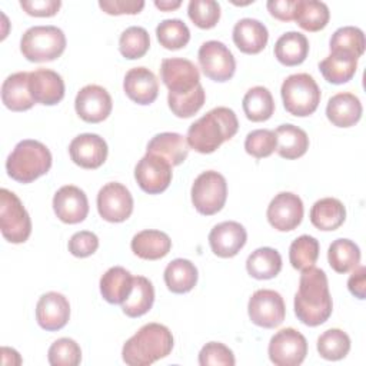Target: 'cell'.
I'll use <instances>...</instances> for the list:
<instances>
[{
	"mask_svg": "<svg viewBox=\"0 0 366 366\" xmlns=\"http://www.w3.org/2000/svg\"><path fill=\"white\" fill-rule=\"evenodd\" d=\"M333 310L326 273L315 266L302 270L299 289L295 295V313L306 326L325 323Z\"/></svg>",
	"mask_w": 366,
	"mask_h": 366,
	"instance_id": "1",
	"label": "cell"
},
{
	"mask_svg": "<svg viewBox=\"0 0 366 366\" xmlns=\"http://www.w3.org/2000/svg\"><path fill=\"white\" fill-rule=\"evenodd\" d=\"M239 129L236 113L229 107H214L190 124L187 144L190 149L209 154L217 150L222 143L230 140Z\"/></svg>",
	"mask_w": 366,
	"mask_h": 366,
	"instance_id": "2",
	"label": "cell"
},
{
	"mask_svg": "<svg viewBox=\"0 0 366 366\" xmlns=\"http://www.w3.org/2000/svg\"><path fill=\"white\" fill-rule=\"evenodd\" d=\"M173 349V335L164 325L146 323L122 349L124 363L130 366H149L166 357Z\"/></svg>",
	"mask_w": 366,
	"mask_h": 366,
	"instance_id": "3",
	"label": "cell"
},
{
	"mask_svg": "<svg viewBox=\"0 0 366 366\" xmlns=\"http://www.w3.org/2000/svg\"><path fill=\"white\" fill-rule=\"evenodd\" d=\"M51 167V153L41 142H19L6 160L7 174L19 183H31Z\"/></svg>",
	"mask_w": 366,
	"mask_h": 366,
	"instance_id": "4",
	"label": "cell"
},
{
	"mask_svg": "<svg viewBox=\"0 0 366 366\" xmlns=\"http://www.w3.org/2000/svg\"><path fill=\"white\" fill-rule=\"evenodd\" d=\"M66 49V36L56 26H33L27 29L20 40V51L34 63L59 59Z\"/></svg>",
	"mask_w": 366,
	"mask_h": 366,
	"instance_id": "5",
	"label": "cell"
},
{
	"mask_svg": "<svg viewBox=\"0 0 366 366\" xmlns=\"http://www.w3.org/2000/svg\"><path fill=\"white\" fill-rule=\"evenodd\" d=\"M283 106L287 113L306 117L316 112L320 103V89L307 73H296L286 77L280 87Z\"/></svg>",
	"mask_w": 366,
	"mask_h": 366,
	"instance_id": "6",
	"label": "cell"
},
{
	"mask_svg": "<svg viewBox=\"0 0 366 366\" xmlns=\"http://www.w3.org/2000/svg\"><path fill=\"white\" fill-rule=\"evenodd\" d=\"M192 203L204 216L220 212L227 199V183L223 174L214 170L200 173L192 184Z\"/></svg>",
	"mask_w": 366,
	"mask_h": 366,
	"instance_id": "7",
	"label": "cell"
},
{
	"mask_svg": "<svg viewBox=\"0 0 366 366\" xmlns=\"http://www.w3.org/2000/svg\"><path fill=\"white\" fill-rule=\"evenodd\" d=\"M0 229L10 243H24L31 233V219L21 200L10 190H0Z\"/></svg>",
	"mask_w": 366,
	"mask_h": 366,
	"instance_id": "8",
	"label": "cell"
},
{
	"mask_svg": "<svg viewBox=\"0 0 366 366\" xmlns=\"http://www.w3.org/2000/svg\"><path fill=\"white\" fill-rule=\"evenodd\" d=\"M267 353L276 366H297L307 355L306 337L293 327H285L272 336Z\"/></svg>",
	"mask_w": 366,
	"mask_h": 366,
	"instance_id": "9",
	"label": "cell"
},
{
	"mask_svg": "<svg viewBox=\"0 0 366 366\" xmlns=\"http://www.w3.org/2000/svg\"><path fill=\"white\" fill-rule=\"evenodd\" d=\"M199 64L206 77L223 83L233 77L236 60L229 47L217 40L204 41L197 53Z\"/></svg>",
	"mask_w": 366,
	"mask_h": 366,
	"instance_id": "10",
	"label": "cell"
},
{
	"mask_svg": "<svg viewBox=\"0 0 366 366\" xmlns=\"http://www.w3.org/2000/svg\"><path fill=\"white\" fill-rule=\"evenodd\" d=\"M250 320L260 327H277L286 316V306L280 293L272 289L256 290L247 303Z\"/></svg>",
	"mask_w": 366,
	"mask_h": 366,
	"instance_id": "11",
	"label": "cell"
},
{
	"mask_svg": "<svg viewBox=\"0 0 366 366\" xmlns=\"http://www.w3.org/2000/svg\"><path fill=\"white\" fill-rule=\"evenodd\" d=\"M97 210L106 222L120 223L127 220L133 212V197L129 189L119 182L104 184L97 193Z\"/></svg>",
	"mask_w": 366,
	"mask_h": 366,
	"instance_id": "12",
	"label": "cell"
},
{
	"mask_svg": "<svg viewBox=\"0 0 366 366\" xmlns=\"http://www.w3.org/2000/svg\"><path fill=\"white\" fill-rule=\"evenodd\" d=\"M172 166L156 154L146 153L134 167V179L140 189L149 194L164 192L172 182Z\"/></svg>",
	"mask_w": 366,
	"mask_h": 366,
	"instance_id": "13",
	"label": "cell"
},
{
	"mask_svg": "<svg viewBox=\"0 0 366 366\" xmlns=\"http://www.w3.org/2000/svg\"><path fill=\"white\" fill-rule=\"evenodd\" d=\"M303 202L292 192H280L267 206V220L272 227L279 232H290L296 229L303 219Z\"/></svg>",
	"mask_w": 366,
	"mask_h": 366,
	"instance_id": "14",
	"label": "cell"
},
{
	"mask_svg": "<svg viewBox=\"0 0 366 366\" xmlns=\"http://www.w3.org/2000/svg\"><path fill=\"white\" fill-rule=\"evenodd\" d=\"M112 107L113 102L109 92L99 84H87L81 87L74 100L77 116L87 123H100L106 120Z\"/></svg>",
	"mask_w": 366,
	"mask_h": 366,
	"instance_id": "15",
	"label": "cell"
},
{
	"mask_svg": "<svg viewBox=\"0 0 366 366\" xmlns=\"http://www.w3.org/2000/svg\"><path fill=\"white\" fill-rule=\"evenodd\" d=\"M160 77L170 93L184 94L200 84V74L194 63L182 57L163 59Z\"/></svg>",
	"mask_w": 366,
	"mask_h": 366,
	"instance_id": "16",
	"label": "cell"
},
{
	"mask_svg": "<svg viewBox=\"0 0 366 366\" xmlns=\"http://www.w3.org/2000/svg\"><path fill=\"white\" fill-rule=\"evenodd\" d=\"M53 210L63 223H80L87 217L89 213L87 196L77 186H61L53 197Z\"/></svg>",
	"mask_w": 366,
	"mask_h": 366,
	"instance_id": "17",
	"label": "cell"
},
{
	"mask_svg": "<svg viewBox=\"0 0 366 366\" xmlns=\"http://www.w3.org/2000/svg\"><path fill=\"white\" fill-rule=\"evenodd\" d=\"M70 319V303L57 292H47L40 296L36 305V320L47 332L63 329Z\"/></svg>",
	"mask_w": 366,
	"mask_h": 366,
	"instance_id": "18",
	"label": "cell"
},
{
	"mask_svg": "<svg viewBox=\"0 0 366 366\" xmlns=\"http://www.w3.org/2000/svg\"><path fill=\"white\" fill-rule=\"evenodd\" d=\"M107 143L94 133H83L76 136L69 144L71 160L83 169H97L107 159Z\"/></svg>",
	"mask_w": 366,
	"mask_h": 366,
	"instance_id": "19",
	"label": "cell"
},
{
	"mask_svg": "<svg viewBox=\"0 0 366 366\" xmlns=\"http://www.w3.org/2000/svg\"><path fill=\"white\" fill-rule=\"evenodd\" d=\"M246 229L233 220L216 224L209 233V244L212 252L223 259L236 256L246 244Z\"/></svg>",
	"mask_w": 366,
	"mask_h": 366,
	"instance_id": "20",
	"label": "cell"
},
{
	"mask_svg": "<svg viewBox=\"0 0 366 366\" xmlns=\"http://www.w3.org/2000/svg\"><path fill=\"white\" fill-rule=\"evenodd\" d=\"M29 89L33 100L44 106H54L64 97L61 76L50 69H37L29 73Z\"/></svg>",
	"mask_w": 366,
	"mask_h": 366,
	"instance_id": "21",
	"label": "cell"
},
{
	"mask_svg": "<svg viewBox=\"0 0 366 366\" xmlns=\"http://www.w3.org/2000/svg\"><path fill=\"white\" fill-rule=\"evenodd\" d=\"M123 90L130 100L146 106L157 99L159 81L154 73L147 67H133L124 76Z\"/></svg>",
	"mask_w": 366,
	"mask_h": 366,
	"instance_id": "22",
	"label": "cell"
},
{
	"mask_svg": "<svg viewBox=\"0 0 366 366\" xmlns=\"http://www.w3.org/2000/svg\"><path fill=\"white\" fill-rule=\"evenodd\" d=\"M267 40L269 31L266 26L256 19H240L233 27V41L242 53L257 54L266 47Z\"/></svg>",
	"mask_w": 366,
	"mask_h": 366,
	"instance_id": "23",
	"label": "cell"
},
{
	"mask_svg": "<svg viewBox=\"0 0 366 366\" xmlns=\"http://www.w3.org/2000/svg\"><path fill=\"white\" fill-rule=\"evenodd\" d=\"M362 103L357 96L349 92L332 96L326 106V116L336 127L355 126L362 117Z\"/></svg>",
	"mask_w": 366,
	"mask_h": 366,
	"instance_id": "24",
	"label": "cell"
},
{
	"mask_svg": "<svg viewBox=\"0 0 366 366\" xmlns=\"http://www.w3.org/2000/svg\"><path fill=\"white\" fill-rule=\"evenodd\" d=\"M146 153L160 156L173 167L182 164L186 160L189 154V144L182 134L174 132H164L152 137V140L147 143Z\"/></svg>",
	"mask_w": 366,
	"mask_h": 366,
	"instance_id": "25",
	"label": "cell"
},
{
	"mask_svg": "<svg viewBox=\"0 0 366 366\" xmlns=\"http://www.w3.org/2000/svg\"><path fill=\"white\" fill-rule=\"evenodd\" d=\"M1 102L11 112H24L36 103L29 89V73L17 71L6 77L1 84Z\"/></svg>",
	"mask_w": 366,
	"mask_h": 366,
	"instance_id": "26",
	"label": "cell"
},
{
	"mask_svg": "<svg viewBox=\"0 0 366 366\" xmlns=\"http://www.w3.org/2000/svg\"><path fill=\"white\" fill-rule=\"evenodd\" d=\"M130 247L132 252L140 259L157 260L170 252L172 240L164 232L147 229L133 236Z\"/></svg>",
	"mask_w": 366,
	"mask_h": 366,
	"instance_id": "27",
	"label": "cell"
},
{
	"mask_svg": "<svg viewBox=\"0 0 366 366\" xmlns=\"http://www.w3.org/2000/svg\"><path fill=\"white\" fill-rule=\"evenodd\" d=\"M133 289V276L122 266L110 267L100 279V293L112 305H122Z\"/></svg>",
	"mask_w": 366,
	"mask_h": 366,
	"instance_id": "28",
	"label": "cell"
},
{
	"mask_svg": "<svg viewBox=\"0 0 366 366\" xmlns=\"http://www.w3.org/2000/svg\"><path fill=\"white\" fill-rule=\"evenodd\" d=\"M357 69V57L345 51H330L319 63V70L326 81L332 84H343L349 81Z\"/></svg>",
	"mask_w": 366,
	"mask_h": 366,
	"instance_id": "29",
	"label": "cell"
},
{
	"mask_svg": "<svg viewBox=\"0 0 366 366\" xmlns=\"http://www.w3.org/2000/svg\"><path fill=\"white\" fill-rule=\"evenodd\" d=\"M346 219V209L339 199L323 197L310 209L312 224L323 232H332L339 229Z\"/></svg>",
	"mask_w": 366,
	"mask_h": 366,
	"instance_id": "30",
	"label": "cell"
},
{
	"mask_svg": "<svg viewBox=\"0 0 366 366\" xmlns=\"http://www.w3.org/2000/svg\"><path fill=\"white\" fill-rule=\"evenodd\" d=\"M274 134L277 140L276 152L283 159H299L309 149V137L306 132L295 124H280L274 130Z\"/></svg>",
	"mask_w": 366,
	"mask_h": 366,
	"instance_id": "31",
	"label": "cell"
},
{
	"mask_svg": "<svg viewBox=\"0 0 366 366\" xmlns=\"http://www.w3.org/2000/svg\"><path fill=\"white\" fill-rule=\"evenodd\" d=\"M309 54V41L299 31H287L274 43V56L285 66L302 64Z\"/></svg>",
	"mask_w": 366,
	"mask_h": 366,
	"instance_id": "32",
	"label": "cell"
},
{
	"mask_svg": "<svg viewBox=\"0 0 366 366\" xmlns=\"http://www.w3.org/2000/svg\"><path fill=\"white\" fill-rule=\"evenodd\" d=\"M163 277L170 292L187 293L197 283V267L187 259H174L166 266Z\"/></svg>",
	"mask_w": 366,
	"mask_h": 366,
	"instance_id": "33",
	"label": "cell"
},
{
	"mask_svg": "<svg viewBox=\"0 0 366 366\" xmlns=\"http://www.w3.org/2000/svg\"><path fill=\"white\" fill-rule=\"evenodd\" d=\"M247 273L259 280L273 279L282 270V256L273 247H259L246 260Z\"/></svg>",
	"mask_w": 366,
	"mask_h": 366,
	"instance_id": "34",
	"label": "cell"
},
{
	"mask_svg": "<svg viewBox=\"0 0 366 366\" xmlns=\"http://www.w3.org/2000/svg\"><path fill=\"white\" fill-rule=\"evenodd\" d=\"M330 11L326 3L317 0H296L293 20L306 31H319L326 27Z\"/></svg>",
	"mask_w": 366,
	"mask_h": 366,
	"instance_id": "35",
	"label": "cell"
},
{
	"mask_svg": "<svg viewBox=\"0 0 366 366\" xmlns=\"http://www.w3.org/2000/svg\"><path fill=\"white\" fill-rule=\"evenodd\" d=\"M154 302V289L144 276H133V289L129 297L122 303V310L129 317L146 315Z\"/></svg>",
	"mask_w": 366,
	"mask_h": 366,
	"instance_id": "36",
	"label": "cell"
},
{
	"mask_svg": "<svg viewBox=\"0 0 366 366\" xmlns=\"http://www.w3.org/2000/svg\"><path fill=\"white\" fill-rule=\"evenodd\" d=\"M246 117L252 122H266L274 112V100L269 89L254 86L249 89L242 102Z\"/></svg>",
	"mask_w": 366,
	"mask_h": 366,
	"instance_id": "37",
	"label": "cell"
},
{
	"mask_svg": "<svg viewBox=\"0 0 366 366\" xmlns=\"http://www.w3.org/2000/svg\"><path fill=\"white\" fill-rule=\"evenodd\" d=\"M327 260L335 272L347 273L359 264L360 249L353 240L336 239L329 246Z\"/></svg>",
	"mask_w": 366,
	"mask_h": 366,
	"instance_id": "38",
	"label": "cell"
},
{
	"mask_svg": "<svg viewBox=\"0 0 366 366\" xmlns=\"http://www.w3.org/2000/svg\"><path fill=\"white\" fill-rule=\"evenodd\" d=\"M156 36L164 49L179 50L189 43L190 30L180 19H166L156 27Z\"/></svg>",
	"mask_w": 366,
	"mask_h": 366,
	"instance_id": "39",
	"label": "cell"
},
{
	"mask_svg": "<svg viewBox=\"0 0 366 366\" xmlns=\"http://www.w3.org/2000/svg\"><path fill=\"white\" fill-rule=\"evenodd\" d=\"M350 350V337L340 329H329L317 339V352L326 360H340Z\"/></svg>",
	"mask_w": 366,
	"mask_h": 366,
	"instance_id": "40",
	"label": "cell"
},
{
	"mask_svg": "<svg viewBox=\"0 0 366 366\" xmlns=\"http://www.w3.org/2000/svg\"><path fill=\"white\" fill-rule=\"evenodd\" d=\"M150 47V36L144 27L130 26L119 39V50L129 60L143 57Z\"/></svg>",
	"mask_w": 366,
	"mask_h": 366,
	"instance_id": "41",
	"label": "cell"
},
{
	"mask_svg": "<svg viewBox=\"0 0 366 366\" xmlns=\"http://www.w3.org/2000/svg\"><path fill=\"white\" fill-rule=\"evenodd\" d=\"M206 93L202 84H197L192 92L184 94L170 93L167 94V103L172 113L180 119H187L196 114L204 104Z\"/></svg>",
	"mask_w": 366,
	"mask_h": 366,
	"instance_id": "42",
	"label": "cell"
},
{
	"mask_svg": "<svg viewBox=\"0 0 366 366\" xmlns=\"http://www.w3.org/2000/svg\"><path fill=\"white\" fill-rule=\"evenodd\" d=\"M319 257V242L316 237L302 234L295 239L289 247V260L297 270L315 266Z\"/></svg>",
	"mask_w": 366,
	"mask_h": 366,
	"instance_id": "43",
	"label": "cell"
},
{
	"mask_svg": "<svg viewBox=\"0 0 366 366\" xmlns=\"http://www.w3.org/2000/svg\"><path fill=\"white\" fill-rule=\"evenodd\" d=\"M365 34L359 27L345 26L337 29L330 37V51H345L360 57L365 51Z\"/></svg>",
	"mask_w": 366,
	"mask_h": 366,
	"instance_id": "44",
	"label": "cell"
},
{
	"mask_svg": "<svg viewBox=\"0 0 366 366\" xmlns=\"http://www.w3.org/2000/svg\"><path fill=\"white\" fill-rule=\"evenodd\" d=\"M47 359L51 366H77L81 362V349L76 340L60 337L49 347Z\"/></svg>",
	"mask_w": 366,
	"mask_h": 366,
	"instance_id": "45",
	"label": "cell"
},
{
	"mask_svg": "<svg viewBox=\"0 0 366 366\" xmlns=\"http://www.w3.org/2000/svg\"><path fill=\"white\" fill-rule=\"evenodd\" d=\"M187 14L197 27L212 29L220 19V4L214 0H190Z\"/></svg>",
	"mask_w": 366,
	"mask_h": 366,
	"instance_id": "46",
	"label": "cell"
},
{
	"mask_svg": "<svg viewBox=\"0 0 366 366\" xmlns=\"http://www.w3.org/2000/svg\"><path fill=\"white\" fill-rule=\"evenodd\" d=\"M277 147L276 134L269 129H257L252 130L244 139V150L247 154L263 159L270 156Z\"/></svg>",
	"mask_w": 366,
	"mask_h": 366,
	"instance_id": "47",
	"label": "cell"
},
{
	"mask_svg": "<svg viewBox=\"0 0 366 366\" xmlns=\"http://www.w3.org/2000/svg\"><path fill=\"white\" fill-rule=\"evenodd\" d=\"M234 363L233 352L220 342L206 343L199 353L200 366H233Z\"/></svg>",
	"mask_w": 366,
	"mask_h": 366,
	"instance_id": "48",
	"label": "cell"
},
{
	"mask_svg": "<svg viewBox=\"0 0 366 366\" xmlns=\"http://www.w3.org/2000/svg\"><path fill=\"white\" fill-rule=\"evenodd\" d=\"M99 249V237L89 230L74 233L69 240V252L76 257H89Z\"/></svg>",
	"mask_w": 366,
	"mask_h": 366,
	"instance_id": "49",
	"label": "cell"
},
{
	"mask_svg": "<svg viewBox=\"0 0 366 366\" xmlns=\"http://www.w3.org/2000/svg\"><path fill=\"white\" fill-rule=\"evenodd\" d=\"M99 7L112 16L137 14L143 10L144 1L142 0H100Z\"/></svg>",
	"mask_w": 366,
	"mask_h": 366,
	"instance_id": "50",
	"label": "cell"
},
{
	"mask_svg": "<svg viewBox=\"0 0 366 366\" xmlns=\"http://www.w3.org/2000/svg\"><path fill=\"white\" fill-rule=\"evenodd\" d=\"M21 9L34 17H51L54 16L60 6V0H21Z\"/></svg>",
	"mask_w": 366,
	"mask_h": 366,
	"instance_id": "51",
	"label": "cell"
},
{
	"mask_svg": "<svg viewBox=\"0 0 366 366\" xmlns=\"http://www.w3.org/2000/svg\"><path fill=\"white\" fill-rule=\"evenodd\" d=\"M295 6H296V0H269L266 3L269 13L280 21L293 20Z\"/></svg>",
	"mask_w": 366,
	"mask_h": 366,
	"instance_id": "52",
	"label": "cell"
},
{
	"mask_svg": "<svg viewBox=\"0 0 366 366\" xmlns=\"http://www.w3.org/2000/svg\"><path fill=\"white\" fill-rule=\"evenodd\" d=\"M347 289L355 297L360 300L366 297V267L365 266L357 264L353 269L347 280Z\"/></svg>",
	"mask_w": 366,
	"mask_h": 366,
	"instance_id": "53",
	"label": "cell"
},
{
	"mask_svg": "<svg viewBox=\"0 0 366 366\" xmlns=\"http://www.w3.org/2000/svg\"><path fill=\"white\" fill-rule=\"evenodd\" d=\"M182 4L180 0H156L154 6L163 11H172L179 9Z\"/></svg>",
	"mask_w": 366,
	"mask_h": 366,
	"instance_id": "54",
	"label": "cell"
}]
</instances>
